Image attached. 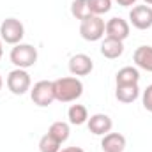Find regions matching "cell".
<instances>
[{
	"label": "cell",
	"mask_w": 152,
	"mask_h": 152,
	"mask_svg": "<svg viewBox=\"0 0 152 152\" xmlns=\"http://www.w3.org/2000/svg\"><path fill=\"white\" fill-rule=\"evenodd\" d=\"M118 5H122V7H133V5H136V2L138 0H115Z\"/></svg>",
	"instance_id": "7402d4cb"
},
{
	"label": "cell",
	"mask_w": 152,
	"mask_h": 152,
	"mask_svg": "<svg viewBox=\"0 0 152 152\" xmlns=\"http://www.w3.org/2000/svg\"><path fill=\"white\" fill-rule=\"evenodd\" d=\"M129 25H133L138 30H149L152 27V7L143 5H133L129 11Z\"/></svg>",
	"instance_id": "52a82bcc"
},
{
	"label": "cell",
	"mask_w": 152,
	"mask_h": 152,
	"mask_svg": "<svg viewBox=\"0 0 152 152\" xmlns=\"http://www.w3.org/2000/svg\"><path fill=\"white\" fill-rule=\"evenodd\" d=\"M129 32H131V25L129 21H126L124 18H118L115 16L112 20L106 21V27H104V34L106 37L110 39H117V41H126L129 37Z\"/></svg>",
	"instance_id": "ba28073f"
},
{
	"label": "cell",
	"mask_w": 152,
	"mask_h": 152,
	"mask_svg": "<svg viewBox=\"0 0 152 152\" xmlns=\"http://www.w3.org/2000/svg\"><path fill=\"white\" fill-rule=\"evenodd\" d=\"M58 152H85L81 147H66V149H60Z\"/></svg>",
	"instance_id": "603a6c76"
},
{
	"label": "cell",
	"mask_w": 152,
	"mask_h": 152,
	"mask_svg": "<svg viewBox=\"0 0 152 152\" xmlns=\"http://www.w3.org/2000/svg\"><path fill=\"white\" fill-rule=\"evenodd\" d=\"M133 60L138 69L152 73V46H138L133 53Z\"/></svg>",
	"instance_id": "7c38bea8"
},
{
	"label": "cell",
	"mask_w": 152,
	"mask_h": 152,
	"mask_svg": "<svg viewBox=\"0 0 152 152\" xmlns=\"http://www.w3.org/2000/svg\"><path fill=\"white\" fill-rule=\"evenodd\" d=\"M48 133H50L53 138H57L60 143H64V142H67V138H69V134H71V127H69L67 122L57 120V122H53V124L50 126Z\"/></svg>",
	"instance_id": "e0dca14e"
},
{
	"label": "cell",
	"mask_w": 152,
	"mask_h": 152,
	"mask_svg": "<svg viewBox=\"0 0 152 152\" xmlns=\"http://www.w3.org/2000/svg\"><path fill=\"white\" fill-rule=\"evenodd\" d=\"M25 37V27L18 18H5L0 23V39L7 44H20Z\"/></svg>",
	"instance_id": "3957f363"
},
{
	"label": "cell",
	"mask_w": 152,
	"mask_h": 152,
	"mask_svg": "<svg viewBox=\"0 0 152 152\" xmlns=\"http://www.w3.org/2000/svg\"><path fill=\"white\" fill-rule=\"evenodd\" d=\"M55 101L60 103H75L83 94V83L76 76H64L53 81Z\"/></svg>",
	"instance_id": "6da1fadb"
},
{
	"label": "cell",
	"mask_w": 152,
	"mask_h": 152,
	"mask_svg": "<svg viewBox=\"0 0 152 152\" xmlns=\"http://www.w3.org/2000/svg\"><path fill=\"white\" fill-rule=\"evenodd\" d=\"M104 20L101 16H88L87 20H83L80 23V36L85 39V41H90V42H96V41H101L104 37Z\"/></svg>",
	"instance_id": "277c9868"
},
{
	"label": "cell",
	"mask_w": 152,
	"mask_h": 152,
	"mask_svg": "<svg viewBox=\"0 0 152 152\" xmlns=\"http://www.w3.org/2000/svg\"><path fill=\"white\" fill-rule=\"evenodd\" d=\"M87 126H88V131L96 136H104L112 131L113 127V120L108 117L106 113H94L88 117L87 120Z\"/></svg>",
	"instance_id": "9c48e42d"
},
{
	"label": "cell",
	"mask_w": 152,
	"mask_h": 152,
	"mask_svg": "<svg viewBox=\"0 0 152 152\" xmlns=\"http://www.w3.org/2000/svg\"><path fill=\"white\" fill-rule=\"evenodd\" d=\"M88 5H90V12L94 16H101V14L110 12L112 0H88Z\"/></svg>",
	"instance_id": "ffe728a7"
},
{
	"label": "cell",
	"mask_w": 152,
	"mask_h": 152,
	"mask_svg": "<svg viewBox=\"0 0 152 152\" xmlns=\"http://www.w3.org/2000/svg\"><path fill=\"white\" fill-rule=\"evenodd\" d=\"M115 97H117V101H120L124 104L134 103L140 97V87H138V83H134V85H117Z\"/></svg>",
	"instance_id": "5bb4252c"
},
{
	"label": "cell",
	"mask_w": 152,
	"mask_h": 152,
	"mask_svg": "<svg viewBox=\"0 0 152 152\" xmlns=\"http://www.w3.org/2000/svg\"><path fill=\"white\" fill-rule=\"evenodd\" d=\"M2 87H4V80H2V76H0V90H2Z\"/></svg>",
	"instance_id": "d4e9b609"
},
{
	"label": "cell",
	"mask_w": 152,
	"mask_h": 152,
	"mask_svg": "<svg viewBox=\"0 0 152 152\" xmlns=\"http://www.w3.org/2000/svg\"><path fill=\"white\" fill-rule=\"evenodd\" d=\"M71 14L75 16L76 20H80V21H83L88 16H92L88 0H73V4H71Z\"/></svg>",
	"instance_id": "ac0fdd59"
},
{
	"label": "cell",
	"mask_w": 152,
	"mask_h": 152,
	"mask_svg": "<svg viewBox=\"0 0 152 152\" xmlns=\"http://www.w3.org/2000/svg\"><path fill=\"white\" fill-rule=\"evenodd\" d=\"M67 118L73 126H83L88 120V110L83 104H71V108L67 110Z\"/></svg>",
	"instance_id": "2e32d148"
},
{
	"label": "cell",
	"mask_w": 152,
	"mask_h": 152,
	"mask_svg": "<svg viewBox=\"0 0 152 152\" xmlns=\"http://www.w3.org/2000/svg\"><path fill=\"white\" fill-rule=\"evenodd\" d=\"M99 51H101V55H103L104 58L115 60V58L122 57V53H124V42H122V41H117V39L106 37V39H103Z\"/></svg>",
	"instance_id": "4fadbf2b"
},
{
	"label": "cell",
	"mask_w": 152,
	"mask_h": 152,
	"mask_svg": "<svg viewBox=\"0 0 152 152\" xmlns=\"http://www.w3.org/2000/svg\"><path fill=\"white\" fill-rule=\"evenodd\" d=\"M142 104H143V108H145L147 112L152 113V85H149V87L143 90V94H142Z\"/></svg>",
	"instance_id": "44dd1931"
},
{
	"label": "cell",
	"mask_w": 152,
	"mask_h": 152,
	"mask_svg": "<svg viewBox=\"0 0 152 152\" xmlns=\"http://www.w3.org/2000/svg\"><path fill=\"white\" fill-rule=\"evenodd\" d=\"M138 81H140V71H138V67H133V66H126V67L118 69V73L115 75L117 85H134Z\"/></svg>",
	"instance_id": "9a60e30c"
},
{
	"label": "cell",
	"mask_w": 152,
	"mask_h": 152,
	"mask_svg": "<svg viewBox=\"0 0 152 152\" xmlns=\"http://www.w3.org/2000/svg\"><path fill=\"white\" fill-rule=\"evenodd\" d=\"M4 57V41L0 39V58Z\"/></svg>",
	"instance_id": "cb8c5ba5"
},
{
	"label": "cell",
	"mask_w": 152,
	"mask_h": 152,
	"mask_svg": "<svg viewBox=\"0 0 152 152\" xmlns=\"http://www.w3.org/2000/svg\"><path fill=\"white\" fill-rule=\"evenodd\" d=\"M126 149V136L120 133H108L101 140V151L103 152H124Z\"/></svg>",
	"instance_id": "8fae6325"
},
{
	"label": "cell",
	"mask_w": 152,
	"mask_h": 152,
	"mask_svg": "<svg viewBox=\"0 0 152 152\" xmlns=\"http://www.w3.org/2000/svg\"><path fill=\"white\" fill-rule=\"evenodd\" d=\"M94 69V62L88 55L85 53H76L69 58V73L73 76H87L92 73Z\"/></svg>",
	"instance_id": "30bf717a"
},
{
	"label": "cell",
	"mask_w": 152,
	"mask_h": 152,
	"mask_svg": "<svg viewBox=\"0 0 152 152\" xmlns=\"http://www.w3.org/2000/svg\"><path fill=\"white\" fill-rule=\"evenodd\" d=\"M30 97H32L34 104H37L41 108L50 106V104L55 101L53 81H50V80H41L37 83H34V87L30 88Z\"/></svg>",
	"instance_id": "8992f818"
},
{
	"label": "cell",
	"mask_w": 152,
	"mask_h": 152,
	"mask_svg": "<svg viewBox=\"0 0 152 152\" xmlns=\"http://www.w3.org/2000/svg\"><path fill=\"white\" fill-rule=\"evenodd\" d=\"M9 58L16 67L28 69V67L36 66V62H37V50L32 44L20 42V44H14V48L9 53Z\"/></svg>",
	"instance_id": "7a4b0ae2"
},
{
	"label": "cell",
	"mask_w": 152,
	"mask_h": 152,
	"mask_svg": "<svg viewBox=\"0 0 152 152\" xmlns=\"http://www.w3.org/2000/svg\"><path fill=\"white\" fill-rule=\"evenodd\" d=\"M62 143L57 140V138H53L50 133H46L44 136H41V140H39V152H58L62 147H60Z\"/></svg>",
	"instance_id": "d6986e66"
},
{
	"label": "cell",
	"mask_w": 152,
	"mask_h": 152,
	"mask_svg": "<svg viewBox=\"0 0 152 152\" xmlns=\"http://www.w3.org/2000/svg\"><path fill=\"white\" fill-rule=\"evenodd\" d=\"M143 2H145L147 5H152V0H143Z\"/></svg>",
	"instance_id": "484cf974"
},
{
	"label": "cell",
	"mask_w": 152,
	"mask_h": 152,
	"mask_svg": "<svg viewBox=\"0 0 152 152\" xmlns=\"http://www.w3.org/2000/svg\"><path fill=\"white\" fill-rule=\"evenodd\" d=\"M5 83H7V88L14 96H23V94H27L32 88V78H30V75L27 73V69H20V67L12 69L7 75Z\"/></svg>",
	"instance_id": "5b68a950"
}]
</instances>
